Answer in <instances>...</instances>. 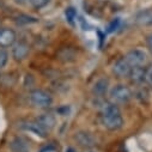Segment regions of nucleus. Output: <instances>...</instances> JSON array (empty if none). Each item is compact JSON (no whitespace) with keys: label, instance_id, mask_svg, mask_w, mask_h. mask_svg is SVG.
Masks as SVG:
<instances>
[{"label":"nucleus","instance_id":"obj_21","mask_svg":"<svg viewBox=\"0 0 152 152\" xmlns=\"http://www.w3.org/2000/svg\"><path fill=\"white\" fill-rule=\"evenodd\" d=\"M66 17H67V19L69 20V22H73V19L75 18V11L72 9V7H69V9H67L66 10Z\"/></svg>","mask_w":152,"mask_h":152},{"label":"nucleus","instance_id":"obj_23","mask_svg":"<svg viewBox=\"0 0 152 152\" xmlns=\"http://www.w3.org/2000/svg\"><path fill=\"white\" fill-rule=\"evenodd\" d=\"M25 1H26V0H16V3H17V4H24Z\"/></svg>","mask_w":152,"mask_h":152},{"label":"nucleus","instance_id":"obj_19","mask_svg":"<svg viewBox=\"0 0 152 152\" xmlns=\"http://www.w3.org/2000/svg\"><path fill=\"white\" fill-rule=\"evenodd\" d=\"M9 61V53L5 48H1L0 47V68H3L6 66Z\"/></svg>","mask_w":152,"mask_h":152},{"label":"nucleus","instance_id":"obj_8","mask_svg":"<svg viewBox=\"0 0 152 152\" xmlns=\"http://www.w3.org/2000/svg\"><path fill=\"white\" fill-rule=\"evenodd\" d=\"M35 121L37 122V125H39L46 133H48L52 129H54V127L56 125V119H55V116L53 115V114H50V113L41 114V115L37 118Z\"/></svg>","mask_w":152,"mask_h":152},{"label":"nucleus","instance_id":"obj_24","mask_svg":"<svg viewBox=\"0 0 152 152\" xmlns=\"http://www.w3.org/2000/svg\"><path fill=\"white\" fill-rule=\"evenodd\" d=\"M88 152H97V151H94V150H90V151H88Z\"/></svg>","mask_w":152,"mask_h":152},{"label":"nucleus","instance_id":"obj_17","mask_svg":"<svg viewBox=\"0 0 152 152\" xmlns=\"http://www.w3.org/2000/svg\"><path fill=\"white\" fill-rule=\"evenodd\" d=\"M16 22H17V24L22 25V24H31V23H36V22H37V19H36V18H34V17H30V16L20 15V16H18V17H17Z\"/></svg>","mask_w":152,"mask_h":152},{"label":"nucleus","instance_id":"obj_9","mask_svg":"<svg viewBox=\"0 0 152 152\" xmlns=\"http://www.w3.org/2000/svg\"><path fill=\"white\" fill-rule=\"evenodd\" d=\"M12 56L16 61H23L30 53V47L25 42H17L12 46Z\"/></svg>","mask_w":152,"mask_h":152},{"label":"nucleus","instance_id":"obj_3","mask_svg":"<svg viewBox=\"0 0 152 152\" xmlns=\"http://www.w3.org/2000/svg\"><path fill=\"white\" fill-rule=\"evenodd\" d=\"M30 101L35 107L41 108V109H46V108H49L52 105L53 97L50 96V94H48L45 90L36 89V90H32L30 92Z\"/></svg>","mask_w":152,"mask_h":152},{"label":"nucleus","instance_id":"obj_10","mask_svg":"<svg viewBox=\"0 0 152 152\" xmlns=\"http://www.w3.org/2000/svg\"><path fill=\"white\" fill-rule=\"evenodd\" d=\"M108 90H109V80L107 78H104V77L103 78H98L94 83L92 89H91L94 96L95 97H101V98L107 95Z\"/></svg>","mask_w":152,"mask_h":152},{"label":"nucleus","instance_id":"obj_7","mask_svg":"<svg viewBox=\"0 0 152 152\" xmlns=\"http://www.w3.org/2000/svg\"><path fill=\"white\" fill-rule=\"evenodd\" d=\"M17 35L10 28H0V47L7 48L16 43Z\"/></svg>","mask_w":152,"mask_h":152},{"label":"nucleus","instance_id":"obj_5","mask_svg":"<svg viewBox=\"0 0 152 152\" xmlns=\"http://www.w3.org/2000/svg\"><path fill=\"white\" fill-rule=\"evenodd\" d=\"M131 68H132V66L127 62V60L125 58L118 59L115 62H114L113 67H111L113 73L119 78H128Z\"/></svg>","mask_w":152,"mask_h":152},{"label":"nucleus","instance_id":"obj_14","mask_svg":"<svg viewBox=\"0 0 152 152\" xmlns=\"http://www.w3.org/2000/svg\"><path fill=\"white\" fill-rule=\"evenodd\" d=\"M137 22L141 25H152V9L140 12L137 17Z\"/></svg>","mask_w":152,"mask_h":152},{"label":"nucleus","instance_id":"obj_2","mask_svg":"<svg viewBox=\"0 0 152 152\" xmlns=\"http://www.w3.org/2000/svg\"><path fill=\"white\" fill-rule=\"evenodd\" d=\"M133 97L132 90L125 84H118L110 90V101L115 104L128 103Z\"/></svg>","mask_w":152,"mask_h":152},{"label":"nucleus","instance_id":"obj_22","mask_svg":"<svg viewBox=\"0 0 152 152\" xmlns=\"http://www.w3.org/2000/svg\"><path fill=\"white\" fill-rule=\"evenodd\" d=\"M146 43H147V47L150 48V50L152 53V34H150V35L146 36Z\"/></svg>","mask_w":152,"mask_h":152},{"label":"nucleus","instance_id":"obj_12","mask_svg":"<svg viewBox=\"0 0 152 152\" xmlns=\"http://www.w3.org/2000/svg\"><path fill=\"white\" fill-rule=\"evenodd\" d=\"M10 148L12 152H30L29 142L22 137L13 138L10 142Z\"/></svg>","mask_w":152,"mask_h":152},{"label":"nucleus","instance_id":"obj_18","mask_svg":"<svg viewBox=\"0 0 152 152\" xmlns=\"http://www.w3.org/2000/svg\"><path fill=\"white\" fill-rule=\"evenodd\" d=\"M29 1L34 9L40 10V9H43L45 6H47L50 3V0H29Z\"/></svg>","mask_w":152,"mask_h":152},{"label":"nucleus","instance_id":"obj_20","mask_svg":"<svg viewBox=\"0 0 152 152\" xmlns=\"http://www.w3.org/2000/svg\"><path fill=\"white\" fill-rule=\"evenodd\" d=\"M145 82L152 86V67L146 69V74H145Z\"/></svg>","mask_w":152,"mask_h":152},{"label":"nucleus","instance_id":"obj_6","mask_svg":"<svg viewBox=\"0 0 152 152\" xmlns=\"http://www.w3.org/2000/svg\"><path fill=\"white\" fill-rule=\"evenodd\" d=\"M74 140L77 141V144L84 148H91L96 145V139L95 137L86 131H78L74 134Z\"/></svg>","mask_w":152,"mask_h":152},{"label":"nucleus","instance_id":"obj_11","mask_svg":"<svg viewBox=\"0 0 152 152\" xmlns=\"http://www.w3.org/2000/svg\"><path fill=\"white\" fill-rule=\"evenodd\" d=\"M145 74H146V68L144 66H134L131 68L128 78L131 79L132 83L139 85L145 82Z\"/></svg>","mask_w":152,"mask_h":152},{"label":"nucleus","instance_id":"obj_15","mask_svg":"<svg viewBox=\"0 0 152 152\" xmlns=\"http://www.w3.org/2000/svg\"><path fill=\"white\" fill-rule=\"evenodd\" d=\"M134 95H135V97H137V98H138L140 102H142V103L147 102V101H148V98H150V92H148V89H147L146 86L140 85V84H139V88L135 90ZM134 95H133V96H134Z\"/></svg>","mask_w":152,"mask_h":152},{"label":"nucleus","instance_id":"obj_1","mask_svg":"<svg viewBox=\"0 0 152 152\" xmlns=\"http://www.w3.org/2000/svg\"><path fill=\"white\" fill-rule=\"evenodd\" d=\"M99 120L102 126L110 131V132H115L122 128L124 126V118L121 115V111L118 104L110 102H104L102 101L99 104Z\"/></svg>","mask_w":152,"mask_h":152},{"label":"nucleus","instance_id":"obj_16","mask_svg":"<svg viewBox=\"0 0 152 152\" xmlns=\"http://www.w3.org/2000/svg\"><path fill=\"white\" fill-rule=\"evenodd\" d=\"M66 54L64 55V54H59V59L60 60H62V61H71V60H74V58H75V53H74V50H72L71 48H64L62 49Z\"/></svg>","mask_w":152,"mask_h":152},{"label":"nucleus","instance_id":"obj_13","mask_svg":"<svg viewBox=\"0 0 152 152\" xmlns=\"http://www.w3.org/2000/svg\"><path fill=\"white\" fill-rule=\"evenodd\" d=\"M22 127L24 128V129H26V131H30V132H32V133H35L36 135H40V137H42V138H46L47 137V133L37 125V122L36 121H30V122H25V124H23L22 125Z\"/></svg>","mask_w":152,"mask_h":152},{"label":"nucleus","instance_id":"obj_4","mask_svg":"<svg viewBox=\"0 0 152 152\" xmlns=\"http://www.w3.org/2000/svg\"><path fill=\"white\" fill-rule=\"evenodd\" d=\"M125 59L127 60V62L132 67H134V66H145V64L147 62V54L142 49L135 48V49L129 50L125 55Z\"/></svg>","mask_w":152,"mask_h":152}]
</instances>
